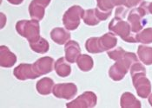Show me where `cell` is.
Returning a JSON list of instances; mask_svg holds the SVG:
<instances>
[{
    "instance_id": "cell-1",
    "label": "cell",
    "mask_w": 152,
    "mask_h": 108,
    "mask_svg": "<svg viewBox=\"0 0 152 108\" xmlns=\"http://www.w3.org/2000/svg\"><path fill=\"white\" fill-rule=\"evenodd\" d=\"M132 83L137 91V94L142 99H146L151 94V83L146 77V69L137 61L132 64L129 69Z\"/></svg>"
},
{
    "instance_id": "cell-2",
    "label": "cell",
    "mask_w": 152,
    "mask_h": 108,
    "mask_svg": "<svg viewBox=\"0 0 152 108\" xmlns=\"http://www.w3.org/2000/svg\"><path fill=\"white\" fill-rule=\"evenodd\" d=\"M137 61H138V59L136 54L125 51L124 55L120 59L116 60V63L110 68L109 69L110 78L114 81H122L130 69L132 64Z\"/></svg>"
},
{
    "instance_id": "cell-3",
    "label": "cell",
    "mask_w": 152,
    "mask_h": 108,
    "mask_svg": "<svg viewBox=\"0 0 152 108\" xmlns=\"http://www.w3.org/2000/svg\"><path fill=\"white\" fill-rule=\"evenodd\" d=\"M16 30L20 36L27 39L29 43L34 42L41 37L39 23L34 19L18 21L16 24Z\"/></svg>"
},
{
    "instance_id": "cell-4",
    "label": "cell",
    "mask_w": 152,
    "mask_h": 108,
    "mask_svg": "<svg viewBox=\"0 0 152 108\" xmlns=\"http://www.w3.org/2000/svg\"><path fill=\"white\" fill-rule=\"evenodd\" d=\"M149 2H142L138 8H135L129 12L127 21L130 25L132 33H138L142 30L143 26L146 24L144 17L149 14L148 12Z\"/></svg>"
},
{
    "instance_id": "cell-5",
    "label": "cell",
    "mask_w": 152,
    "mask_h": 108,
    "mask_svg": "<svg viewBox=\"0 0 152 108\" xmlns=\"http://www.w3.org/2000/svg\"><path fill=\"white\" fill-rule=\"evenodd\" d=\"M108 28L110 32H113L114 34L120 36L124 42L130 43L137 42L135 36L132 35L131 28L128 22H125L121 18L114 17L109 24Z\"/></svg>"
},
{
    "instance_id": "cell-6",
    "label": "cell",
    "mask_w": 152,
    "mask_h": 108,
    "mask_svg": "<svg viewBox=\"0 0 152 108\" xmlns=\"http://www.w3.org/2000/svg\"><path fill=\"white\" fill-rule=\"evenodd\" d=\"M84 10L79 5L70 7L63 16V24L67 30H75L78 28L83 17Z\"/></svg>"
},
{
    "instance_id": "cell-7",
    "label": "cell",
    "mask_w": 152,
    "mask_h": 108,
    "mask_svg": "<svg viewBox=\"0 0 152 108\" xmlns=\"http://www.w3.org/2000/svg\"><path fill=\"white\" fill-rule=\"evenodd\" d=\"M97 103V97L91 91H86L79 95L76 99L66 104L70 108H92Z\"/></svg>"
},
{
    "instance_id": "cell-8",
    "label": "cell",
    "mask_w": 152,
    "mask_h": 108,
    "mask_svg": "<svg viewBox=\"0 0 152 108\" xmlns=\"http://www.w3.org/2000/svg\"><path fill=\"white\" fill-rule=\"evenodd\" d=\"M52 93L56 98L70 100L76 96L77 86L74 83H58L54 86Z\"/></svg>"
},
{
    "instance_id": "cell-9",
    "label": "cell",
    "mask_w": 152,
    "mask_h": 108,
    "mask_svg": "<svg viewBox=\"0 0 152 108\" xmlns=\"http://www.w3.org/2000/svg\"><path fill=\"white\" fill-rule=\"evenodd\" d=\"M14 76L19 81L26 80H34L38 78V75L36 73L33 64L29 63H21L16 67L13 70Z\"/></svg>"
},
{
    "instance_id": "cell-10",
    "label": "cell",
    "mask_w": 152,
    "mask_h": 108,
    "mask_svg": "<svg viewBox=\"0 0 152 108\" xmlns=\"http://www.w3.org/2000/svg\"><path fill=\"white\" fill-rule=\"evenodd\" d=\"M33 68L36 73L38 75V77H40L41 75H45L53 70L54 60L50 56L39 58L33 63Z\"/></svg>"
},
{
    "instance_id": "cell-11",
    "label": "cell",
    "mask_w": 152,
    "mask_h": 108,
    "mask_svg": "<svg viewBox=\"0 0 152 108\" xmlns=\"http://www.w3.org/2000/svg\"><path fill=\"white\" fill-rule=\"evenodd\" d=\"M64 52L66 60L70 63H75L81 55V48L79 46V43L76 41L70 40L65 43Z\"/></svg>"
},
{
    "instance_id": "cell-12",
    "label": "cell",
    "mask_w": 152,
    "mask_h": 108,
    "mask_svg": "<svg viewBox=\"0 0 152 108\" xmlns=\"http://www.w3.org/2000/svg\"><path fill=\"white\" fill-rule=\"evenodd\" d=\"M97 42L99 48L102 52L109 51L115 48L117 44V39L115 34L112 32H108L104 36L97 37Z\"/></svg>"
},
{
    "instance_id": "cell-13",
    "label": "cell",
    "mask_w": 152,
    "mask_h": 108,
    "mask_svg": "<svg viewBox=\"0 0 152 108\" xmlns=\"http://www.w3.org/2000/svg\"><path fill=\"white\" fill-rule=\"evenodd\" d=\"M17 62V56L8 47L2 45L0 47V65L2 68H12Z\"/></svg>"
},
{
    "instance_id": "cell-14",
    "label": "cell",
    "mask_w": 152,
    "mask_h": 108,
    "mask_svg": "<svg viewBox=\"0 0 152 108\" xmlns=\"http://www.w3.org/2000/svg\"><path fill=\"white\" fill-rule=\"evenodd\" d=\"M70 36H71L70 32L64 30V28L57 27L52 29V30L50 31V38L54 42L58 43L59 45L65 44L67 42H69Z\"/></svg>"
},
{
    "instance_id": "cell-15",
    "label": "cell",
    "mask_w": 152,
    "mask_h": 108,
    "mask_svg": "<svg viewBox=\"0 0 152 108\" xmlns=\"http://www.w3.org/2000/svg\"><path fill=\"white\" fill-rule=\"evenodd\" d=\"M54 69L60 77H67L71 73V67L65 57H60L54 64Z\"/></svg>"
},
{
    "instance_id": "cell-16",
    "label": "cell",
    "mask_w": 152,
    "mask_h": 108,
    "mask_svg": "<svg viewBox=\"0 0 152 108\" xmlns=\"http://www.w3.org/2000/svg\"><path fill=\"white\" fill-rule=\"evenodd\" d=\"M120 106L122 108H141V102L129 92H125L120 99Z\"/></svg>"
},
{
    "instance_id": "cell-17",
    "label": "cell",
    "mask_w": 152,
    "mask_h": 108,
    "mask_svg": "<svg viewBox=\"0 0 152 108\" xmlns=\"http://www.w3.org/2000/svg\"><path fill=\"white\" fill-rule=\"evenodd\" d=\"M54 86L55 85L52 79L49 77H45L37 82L36 88L37 93L41 95H49L52 92Z\"/></svg>"
},
{
    "instance_id": "cell-18",
    "label": "cell",
    "mask_w": 152,
    "mask_h": 108,
    "mask_svg": "<svg viewBox=\"0 0 152 108\" xmlns=\"http://www.w3.org/2000/svg\"><path fill=\"white\" fill-rule=\"evenodd\" d=\"M29 13L32 19L40 21L44 18L45 13V7L32 0L29 5Z\"/></svg>"
},
{
    "instance_id": "cell-19",
    "label": "cell",
    "mask_w": 152,
    "mask_h": 108,
    "mask_svg": "<svg viewBox=\"0 0 152 108\" xmlns=\"http://www.w3.org/2000/svg\"><path fill=\"white\" fill-rule=\"evenodd\" d=\"M137 55L139 60L145 65H152V47L140 45L137 48Z\"/></svg>"
},
{
    "instance_id": "cell-20",
    "label": "cell",
    "mask_w": 152,
    "mask_h": 108,
    "mask_svg": "<svg viewBox=\"0 0 152 108\" xmlns=\"http://www.w3.org/2000/svg\"><path fill=\"white\" fill-rule=\"evenodd\" d=\"M77 64L83 72H89L93 68L94 61L92 57L88 55H80L77 60Z\"/></svg>"
},
{
    "instance_id": "cell-21",
    "label": "cell",
    "mask_w": 152,
    "mask_h": 108,
    "mask_svg": "<svg viewBox=\"0 0 152 108\" xmlns=\"http://www.w3.org/2000/svg\"><path fill=\"white\" fill-rule=\"evenodd\" d=\"M29 44H30V47L31 48V50H33L34 52L37 53V54H45V53L48 52V50L50 48L49 42L43 37H40L36 42H31Z\"/></svg>"
},
{
    "instance_id": "cell-22",
    "label": "cell",
    "mask_w": 152,
    "mask_h": 108,
    "mask_svg": "<svg viewBox=\"0 0 152 108\" xmlns=\"http://www.w3.org/2000/svg\"><path fill=\"white\" fill-rule=\"evenodd\" d=\"M137 42H140L142 44H151L152 43V28H146L140 32L137 33L136 36Z\"/></svg>"
},
{
    "instance_id": "cell-23",
    "label": "cell",
    "mask_w": 152,
    "mask_h": 108,
    "mask_svg": "<svg viewBox=\"0 0 152 108\" xmlns=\"http://www.w3.org/2000/svg\"><path fill=\"white\" fill-rule=\"evenodd\" d=\"M83 20L84 24L89 26H96L101 22L96 14L95 9H89V10L84 11Z\"/></svg>"
},
{
    "instance_id": "cell-24",
    "label": "cell",
    "mask_w": 152,
    "mask_h": 108,
    "mask_svg": "<svg viewBox=\"0 0 152 108\" xmlns=\"http://www.w3.org/2000/svg\"><path fill=\"white\" fill-rule=\"evenodd\" d=\"M85 48L89 53H91V54L101 53V50L99 48L98 42H97V37H91L87 39L85 42Z\"/></svg>"
},
{
    "instance_id": "cell-25",
    "label": "cell",
    "mask_w": 152,
    "mask_h": 108,
    "mask_svg": "<svg viewBox=\"0 0 152 108\" xmlns=\"http://www.w3.org/2000/svg\"><path fill=\"white\" fill-rule=\"evenodd\" d=\"M97 8L102 12H112L113 8L115 7L111 2V0H96Z\"/></svg>"
},
{
    "instance_id": "cell-26",
    "label": "cell",
    "mask_w": 152,
    "mask_h": 108,
    "mask_svg": "<svg viewBox=\"0 0 152 108\" xmlns=\"http://www.w3.org/2000/svg\"><path fill=\"white\" fill-rule=\"evenodd\" d=\"M129 11V9L125 6H118L116 10V14H115V17H117V18H121L123 19L124 17H125L127 12Z\"/></svg>"
},
{
    "instance_id": "cell-27",
    "label": "cell",
    "mask_w": 152,
    "mask_h": 108,
    "mask_svg": "<svg viewBox=\"0 0 152 108\" xmlns=\"http://www.w3.org/2000/svg\"><path fill=\"white\" fill-rule=\"evenodd\" d=\"M142 2H143V0H126L124 6L127 7L128 9H130V8L136 7L137 5H140Z\"/></svg>"
},
{
    "instance_id": "cell-28",
    "label": "cell",
    "mask_w": 152,
    "mask_h": 108,
    "mask_svg": "<svg viewBox=\"0 0 152 108\" xmlns=\"http://www.w3.org/2000/svg\"><path fill=\"white\" fill-rule=\"evenodd\" d=\"M112 4L114 6H122V5H125L126 0H111Z\"/></svg>"
},
{
    "instance_id": "cell-29",
    "label": "cell",
    "mask_w": 152,
    "mask_h": 108,
    "mask_svg": "<svg viewBox=\"0 0 152 108\" xmlns=\"http://www.w3.org/2000/svg\"><path fill=\"white\" fill-rule=\"evenodd\" d=\"M34 1L37 2V3H38V4H42L43 6H45L46 8L47 6L50 4L51 0H34Z\"/></svg>"
},
{
    "instance_id": "cell-30",
    "label": "cell",
    "mask_w": 152,
    "mask_h": 108,
    "mask_svg": "<svg viewBox=\"0 0 152 108\" xmlns=\"http://www.w3.org/2000/svg\"><path fill=\"white\" fill-rule=\"evenodd\" d=\"M7 1L13 5H18L23 3V0H7Z\"/></svg>"
},
{
    "instance_id": "cell-31",
    "label": "cell",
    "mask_w": 152,
    "mask_h": 108,
    "mask_svg": "<svg viewBox=\"0 0 152 108\" xmlns=\"http://www.w3.org/2000/svg\"><path fill=\"white\" fill-rule=\"evenodd\" d=\"M148 12L149 14H152V2L148 4Z\"/></svg>"
},
{
    "instance_id": "cell-32",
    "label": "cell",
    "mask_w": 152,
    "mask_h": 108,
    "mask_svg": "<svg viewBox=\"0 0 152 108\" xmlns=\"http://www.w3.org/2000/svg\"><path fill=\"white\" fill-rule=\"evenodd\" d=\"M149 103H150V105L152 107V94H151L149 95Z\"/></svg>"
}]
</instances>
